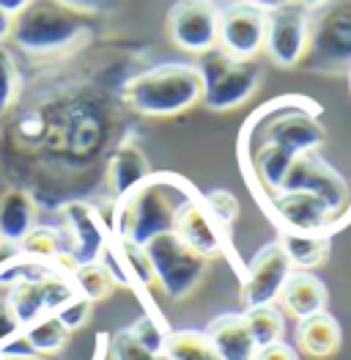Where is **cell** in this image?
<instances>
[{
    "label": "cell",
    "mask_w": 351,
    "mask_h": 360,
    "mask_svg": "<svg viewBox=\"0 0 351 360\" xmlns=\"http://www.w3.org/2000/svg\"><path fill=\"white\" fill-rule=\"evenodd\" d=\"M201 190L190 179L171 171H151L138 187L116 198L110 237L121 245L146 248L162 234H173L176 217Z\"/></svg>",
    "instance_id": "cell-1"
},
{
    "label": "cell",
    "mask_w": 351,
    "mask_h": 360,
    "mask_svg": "<svg viewBox=\"0 0 351 360\" xmlns=\"http://www.w3.org/2000/svg\"><path fill=\"white\" fill-rule=\"evenodd\" d=\"M322 105L302 94H283L250 113L239 132V165L261 149H280L293 160L324 146Z\"/></svg>",
    "instance_id": "cell-2"
},
{
    "label": "cell",
    "mask_w": 351,
    "mask_h": 360,
    "mask_svg": "<svg viewBox=\"0 0 351 360\" xmlns=\"http://www.w3.org/2000/svg\"><path fill=\"white\" fill-rule=\"evenodd\" d=\"M204 83L195 63H157L124 86V102L146 119H171L201 105Z\"/></svg>",
    "instance_id": "cell-3"
},
{
    "label": "cell",
    "mask_w": 351,
    "mask_h": 360,
    "mask_svg": "<svg viewBox=\"0 0 351 360\" xmlns=\"http://www.w3.org/2000/svg\"><path fill=\"white\" fill-rule=\"evenodd\" d=\"M91 36V17L58 0H30L14 14L11 39L28 56H58Z\"/></svg>",
    "instance_id": "cell-4"
},
{
    "label": "cell",
    "mask_w": 351,
    "mask_h": 360,
    "mask_svg": "<svg viewBox=\"0 0 351 360\" xmlns=\"http://www.w3.org/2000/svg\"><path fill=\"white\" fill-rule=\"evenodd\" d=\"M195 69L204 83L201 102L217 113L236 110L244 102H250L258 94L263 80V69L258 60H236L220 47L204 53Z\"/></svg>",
    "instance_id": "cell-5"
},
{
    "label": "cell",
    "mask_w": 351,
    "mask_h": 360,
    "mask_svg": "<svg viewBox=\"0 0 351 360\" xmlns=\"http://www.w3.org/2000/svg\"><path fill=\"white\" fill-rule=\"evenodd\" d=\"M143 250L154 272V286L173 302L187 300L201 286L211 264L190 245H184L176 234H162L148 242Z\"/></svg>",
    "instance_id": "cell-6"
},
{
    "label": "cell",
    "mask_w": 351,
    "mask_h": 360,
    "mask_svg": "<svg viewBox=\"0 0 351 360\" xmlns=\"http://www.w3.org/2000/svg\"><path fill=\"white\" fill-rule=\"evenodd\" d=\"M305 69L324 75L351 72V0H332L310 20V47Z\"/></svg>",
    "instance_id": "cell-7"
},
{
    "label": "cell",
    "mask_w": 351,
    "mask_h": 360,
    "mask_svg": "<svg viewBox=\"0 0 351 360\" xmlns=\"http://www.w3.org/2000/svg\"><path fill=\"white\" fill-rule=\"evenodd\" d=\"M283 190L310 193L324 201L343 223L351 220V179L343 176L338 168H332L319 151L293 160L283 181Z\"/></svg>",
    "instance_id": "cell-8"
},
{
    "label": "cell",
    "mask_w": 351,
    "mask_h": 360,
    "mask_svg": "<svg viewBox=\"0 0 351 360\" xmlns=\"http://www.w3.org/2000/svg\"><path fill=\"white\" fill-rule=\"evenodd\" d=\"M269 220L277 226V231H296V234H322L335 237L346 223L329 210L324 201H319L310 193L299 190H280L266 204Z\"/></svg>",
    "instance_id": "cell-9"
},
{
    "label": "cell",
    "mask_w": 351,
    "mask_h": 360,
    "mask_svg": "<svg viewBox=\"0 0 351 360\" xmlns=\"http://www.w3.org/2000/svg\"><path fill=\"white\" fill-rule=\"evenodd\" d=\"M310 20L313 11L299 3H289L272 14H266V41L263 53L280 69L302 66L310 47Z\"/></svg>",
    "instance_id": "cell-10"
},
{
    "label": "cell",
    "mask_w": 351,
    "mask_h": 360,
    "mask_svg": "<svg viewBox=\"0 0 351 360\" xmlns=\"http://www.w3.org/2000/svg\"><path fill=\"white\" fill-rule=\"evenodd\" d=\"M60 220L66 231V267L74 272L77 267L99 262L110 242V229L99 212L86 201H72L60 210Z\"/></svg>",
    "instance_id": "cell-11"
},
{
    "label": "cell",
    "mask_w": 351,
    "mask_h": 360,
    "mask_svg": "<svg viewBox=\"0 0 351 360\" xmlns=\"http://www.w3.org/2000/svg\"><path fill=\"white\" fill-rule=\"evenodd\" d=\"M168 36L190 56L214 50L220 39V6L211 0H178L168 14Z\"/></svg>",
    "instance_id": "cell-12"
},
{
    "label": "cell",
    "mask_w": 351,
    "mask_h": 360,
    "mask_svg": "<svg viewBox=\"0 0 351 360\" xmlns=\"http://www.w3.org/2000/svg\"><path fill=\"white\" fill-rule=\"evenodd\" d=\"M266 41V14L256 6L228 0L220 6V39L217 47L236 60H256Z\"/></svg>",
    "instance_id": "cell-13"
},
{
    "label": "cell",
    "mask_w": 351,
    "mask_h": 360,
    "mask_svg": "<svg viewBox=\"0 0 351 360\" xmlns=\"http://www.w3.org/2000/svg\"><path fill=\"white\" fill-rule=\"evenodd\" d=\"M293 272L289 256L283 253L280 242H269L256 253V259L241 270V302L244 308L277 305L280 292Z\"/></svg>",
    "instance_id": "cell-14"
},
{
    "label": "cell",
    "mask_w": 351,
    "mask_h": 360,
    "mask_svg": "<svg viewBox=\"0 0 351 360\" xmlns=\"http://www.w3.org/2000/svg\"><path fill=\"white\" fill-rule=\"evenodd\" d=\"M173 234L184 245H190L195 253H201L204 259H208V262L223 256L225 248H228V231L220 229V223L211 217V212L206 210L204 193L198 198H192L184 210L178 212Z\"/></svg>",
    "instance_id": "cell-15"
},
{
    "label": "cell",
    "mask_w": 351,
    "mask_h": 360,
    "mask_svg": "<svg viewBox=\"0 0 351 360\" xmlns=\"http://www.w3.org/2000/svg\"><path fill=\"white\" fill-rule=\"evenodd\" d=\"M326 300H329V292H326L322 278L302 270H293L286 281V286H283V292H280L283 311L289 316H293L296 322L326 311Z\"/></svg>",
    "instance_id": "cell-16"
},
{
    "label": "cell",
    "mask_w": 351,
    "mask_h": 360,
    "mask_svg": "<svg viewBox=\"0 0 351 360\" xmlns=\"http://www.w3.org/2000/svg\"><path fill=\"white\" fill-rule=\"evenodd\" d=\"M148 174H151V165H148L146 151L135 141H121L107 160V190L113 193V198H121L132 187H138Z\"/></svg>",
    "instance_id": "cell-17"
},
{
    "label": "cell",
    "mask_w": 351,
    "mask_h": 360,
    "mask_svg": "<svg viewBox=\"0 0 351 360\" xmlns=\"http://www.w3.org/2000/svg\"><path fill=\"white\" fill-rule=\"evenodd\" d=\"M204 333L214 344L220 360H253L256 352H258V347L250 338V330H247L241 314H223Z\"/></svg>",
    "instance_id": "cell-18"
},
{
    "label": "cell",
    "mask_w": 351,
    "mask_h": 360,
    "mask_svg": "<svg viewBox=\"0 0 351 360\" xmlns=\"http://www.w3.org/2000/svg\"><path fill=\"white\" fill-rule=\"evenodd\" d=\"M36 229V201L25 190H3L0 195V240L20 245Z\"/></svg>",
    "instance_id": "cell-19"
},
{
    "label": "cell",
    "mask_w": 351,
    "mask_h": 360,
    "mask_svg": "<svg viewBox=\"0 0 351 360\" xmlns=\"http://www.w3.org/2000/svg\"><path fill=\"white\" fill-rule=\"evenodd\" d=\"M340 335L343 333H340L338 319L332 314L322 311V314L299 322V328H296V344H299L296 352L316 360L332 358L338 352V347H340Z\"/></svg>",
    "instance_id": "cell-20"
},
{
    "label": "cell",
    "mask_w": 351,
    "mask_h": 360,
    "mask_svg": "<svg viewBox=\"0 0 351 360\" xmlns=\"http://www.w3.org/2000/svg\"><path fill=\"white\" fill-rule=\"evenodd\" d=\"M280 248L289 256L293 270L313 272L322 267L329 259L332 250V237H322V234H296V231H280Z\"/></svg>",
    "instance_id": "cell-21"
},
{
    "label": "cell",
    "mask_w": 351,
    "mask_h": 360,
    "mask_svg": "<svg viewBox=\"0 0 351 360\" xmlns=\"http://www.w3.org/2000/svg\"><path fill=\"white\" fill-rule=\"evenodd\" d=\"M244 325L250 330V338L256 341V347H269L283 341L286 335V316L277 305H261V308H244Z\"/></svg>",
    "instance_id": "cell-22"
},
{
    "label": "cell",
    "mask_w": 351,
    "mask_h": 360,
    "mask_svg": "<svg viewBox=\"0 0 351 360\" xmlns=\"http://www.w3.org/2000/svg\"><path fill=\"white\" fill-rule=\"evenodd\" d=\"M22 333H25L30 347L39 355H50V358H55L58 352H63L69 347V338H72V333L66 330V325L60 322L55 314H47L41 319H36L33 325L22 328Z\"/></svg>",
    "instance_id": "cell-23"
},
{
    "label": "cell",
    "mask_w": 351,
    "mask_h": 360,
    "mask_svg": "<svg viewBox=\"0 0 351 360\" xmlns=\"http://www.w3.org/2000/svg\"><path fill=\"white\" fill-rule=\"evenodd\" d=\"M165 352L171 360H220L214 344L204 330H176L168 333Z\"/></svg>",
    "instance_id": "cell-24"
},
{
    "label": "cell",
    "mask_w": 351,
    "mask_h": 360,
    "mask_svg": "<svg viewBox=\"0 0 351 360\" xmlns=\"http://www.w3.org/2000/svg\"><path fill=\"white\" fill-rule=\"evenodd\" d=\"M41 281H17L14 286H8L11 289V308H14V314H17V319H20L22 328H28L36 319L47 316Z\"/></svg>",
    "instance_id": "cell-25"
},
{
    "label": "cell",
    "mask_w": 351,
    "mask_h": 360,
    "mask_svg": "<svg viewBox=\"0 0 351 360\" xmlns=\"http://www.w3.org/2000/svg\"><path fill=\"white\" fill-rule=\"evenodd\" d=\"M17 253L28 256V259H39V262H58V264L66 267V248H63L60 234L55 229H39L36 226L28 237L17 245Z\"/></svg>",
    "instance_id": "cell-26"
},
{
    "label": "cell",
    "mask_w": 351,
    "mask_h": 360,
    "mask_svg": "<svg viewBox=\"0 0 351 360\" xmlns=\"http://www.w3.org/2000/svg\"><path fill=\"white\" fill-rule=\"evenodd\" d=\"M74 283H77V292L91 302L107 300L113 292L118 289V283L113 281L110 270L102 264V262H93V264H86V267H77L72 272Z\"/></svg>",
    "instance_id": "cell-27"
},
{
    "label": "cell",
    "mask_w": 351,
    "mask_h": 360,
    "mask_svg": "<svg viewBox=\"0 0 351 360\" xmlns=\"http://www.w3.org/2000/svg\"><path fill=\"white\" fill-rule=\"evenodd\" d=\"M20 86H22V77H20L17 58L6 44H0V119L14 108Z\"/></svg>",
    "instance_id": "cell-28"
},
{
    "label": "cell",
    "mask_w": 351,
    "mask_h": 360,
    "mask_svg": "<svg viewBox=\"0 0 351 360\" xmlns=\"http://www.w3.org/2000/svg\"><path fill=\"white\" fill-rule=\"evenodd\" d=\"M204 204L206 210L211 212V217L220 223V229H231L236 217H239V201L231 190H211V193H204Z\"/></svg>",
    "instance_id": "cell-29"
},
{
    "label": "cell",
    "mask_w": 351,
    "mask_h": 360,
    "mask_svg": "<svg viewBox=\"0 0 351 360\" xmlns=\"http://www.w3.org/2000/svg\"><path fill=\"white\" fill-rule=\"evenodd\" d=\"M110 360H171V355L168 352H151L146 347H140L126 330H121L110 341Z\"/></svg>",
    "instance_id": "cell-30"
},
{
    "label": "cell",
    "mask_w": 351,
    "mask_h": 360,
    "mask_svg": "<svg viewBox=\"0 0 351 360\" xmlns=\"http://www.w3.org/2000/svg\"><path fill=\"white\" fill-rule=\"evenodd\" d=\"M126 333L151 352H165V341H168V333L162 330V325L151 316H140L132 328H126Z\"/></svg>",
    "instance_id": "cell-31"
},
{
    "label": "cell",
    "mask_w": 351,
    "mask_h": 360,
    "mask_svg": "<svg viewBox=\"0 0 351 360\" xmlns=\"http://www.w3.org/2000/svg\"><path fill=\"white\" fill-rule=\"evenodd\" d=\"M17 333H22V325L11 308V289L0 283V344H6Z\"/></svg>",
    "instance_id": "cell-32"
},
{
    "label": "cell",
    "mask_w": 351,
    "mask_h": 360,
    "mask_svg": "<svg viewBox=\"0 0 351 360\" xmlns=\"http://www.w3.org/2000/svg\"><path fill=\"white\" fill-rule=\"evenodd\" d=\"M91 305H93V302L86 300V297L80 295L77 300H72L69 305H63L55 316L66 325V330L74 333V330H80V328L88 322V316H91Z\"/></svg>",
    "instance_id": "cell-33"
},
{
    "label": "cell",
    "mask_w": 351,
    "mask_h": 360,
    "mask_svg": "<svg viewBox=\"0 0 351 360\" xmlns=\"http://www.w3.org/2000/svg\"><path fill=\"white\" fill-rule=\"evenodd\" d=\"M58 3L72 6V8L83 11V14H88V17H96V14H107V11L118 8L124 0H58Z\"/></svg>",
    "instance_id": "cell-34"
},
{
    "label": "cell",
    "mask_w": 351,
    "mask_h": 360,
    "mask_svg": "<svg viewBox=\"0 0 351 360\" xmlns=\"http://www.w3.org/2000/svg\"><path fill=\"white\" fill-rule=\"evenodd\" d=\"M253 360H299V352H296V347H291V344L277 341V344L261 347Z\"/></svg>",
    "instance_id": "cell-35"
},
{
    "label": "cell",
    "mask_w": 351,
    "mask_h": 360,
    "mask_svg": "<svg viewBox=\"0 0 351 360\" xmlns=\"http://www.w3.org/2000/svg\"><path fill=\"white\" fill-rule=\"evenodd\" d=\"M239 3L256 6V8H258V11H263V14H272V11H277V8L289 6V3H293V0H239Z\"/></svg>",
    "instance_id": "cell-36"
},
{
    "label": "cell",
    "mask_w": 351,
    "mask_h": 360,
    "mask_svg": "<svg viewBox=\"0 0 351 360\" xmlns=\"http://www.w3.org/2000/svg\"><path fill=\"white\" fill-rule=\"evenodd\" d=\"M11 25H14V17L0 8V44H6L11 39Z\"/></svg>",
    "instance_id": "cell-37"
},
{
    "label": "cell",
    "mask_w": 351,
    "mask_h": 360,
    "mask_svg": "<svg viewBox=\"0 0 351 360\" xmlns=\"http://www.w3.org/2000/svg\"><path fill=\"white\" fill-rule=\"evenodd\" d=\"M28 3L30 0H0V8H3V11H8V14L14 17V14H20Z\"/></svg>",
    "instance_id": "cell-38"
},
{
    "label": "cell",
    "mask_w": 351,
    "mask_h": 360,
    "mask_svg": "<svg viewBox=\"0 0 351 360\" xmlns=\"http://www.w3.org/2000/svg\"><path fill=\"white\" fill-rule=\"evenodd\" d=\"M293 3H299V6L307 8V11H319V8H324V6L332 3V0H293Z\"/></svg>",
    "instance_id": "cell-39"
},
{
    "label": "cell",
    "mask_w": 351,
    "mask_h": 360,
    "mask_svg": "<svg viewBox=\"0 0 351 360\" xmlns=\"http://www.w3.org/2000/svg\"><path fill=\"white\" fill-rule=\"evenodd\" d=\"M17 360H58V358H50V355H30V358H17Z\"/></svg>",
    "instance_id": "cell-40"
},
{
    "label": "cell",
    "mask_w": 351,
    "mask_h": 360,
    "mask_svg": "<svg viewBox=\"0 0 351 360\" xmlns=\"http://www.w3.org/2000/svg\"><path fill=\"white\" fill-rule=\"evenodd\" d=\"M211 3H217V6H225V3H228V0H211Z\"/></svg>",
    "instance_id": "cell-41"
},
{
    "label": "cell",
    "mask_w": 351,
    "mask_h": 360,
    "mask_svg": "<svg viewBox=\"0 0 351 360\" xmlns=\"http://www.w3.org/2000/svg\"><path fill=\"white\" fill-rule=\"evenodd\" d=\"M0 248H3V240H0Z\"/></svg>",
    "instance_id": "cell-42"
},
{
    "label": "cell",
    "mask_w": 351,
    "mask_h": 360,
    "mask_svg": "<svg viewBox=\"0 0 351 360\" xmlns=\"http://www.w3.org/2000/svg\"><path fill=\"white\" fill-rule=\"evenodd\" d=\"M349 77H351V72H349Z\"/></svg>",
    "instance_id": "cell-43"
}]
</instances>
